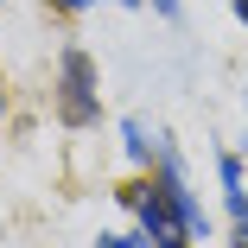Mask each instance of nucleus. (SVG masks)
<instances>
[{
    "instance_id": "5",
    "label": "nucleus",
    "mask_w": 248,
    "mask_h": 248,
    "mask_svg": "<svg viewBox=\"0 0 248 248\" xmlns=\"http://www.w3.org/2000/svg\"><path fill=\"white\" fill-rule=\"evenodd\" d=\"M95 248H146V235H127V229H102Z\"/></svg>"
},
{
    "instance_id": "8",
    "label": "nucleus",
    "mask_w": 248,
    "mask_h": 248,
    "mask_svg": "<svg viewBox=\"0 0 248 248\" xmlns=\"http://www.w3.org/2000/svg\"><path fill=\"white\" fill-rule=\"evenodd\" d=\"M58 7H70V13H89V7H95V0H58Z\"/></svg>"
},
{
    "instance_id": "11",
    "label": "nucleus",
    "mask_w": 248,
    "mask_h": 248,
    "mask_svg": "<svg viewBox=\"0 0 248 248\" xmlns=\"http://www.w3.org/2000/svg\"><path fill=\"white\" fill-rule=\"evenodd\" d=\"M121 7H140V0H121Z\"/></svg>"
},
{
    "instance_id": "4",
    "label": "nucleus",
    "mask_w": 248,
    "mask_h": 248,
    "mask_svg": "<svg viewBox=\"0 0 248 248\" xmlns=\"http://www.w3.org/2000/svg\"><path fill=\"white\" fill-rule=\"evenodd\" d=\"M121 153H127L134 166H146V159H153V153H159V140H153V134H146V121H134V115L121 121Z\"/></svg>"
},
{
    "instance_id": "7",
    "label": "nucleus",
    "mask_w": 248,
    "mask_h": 248,
    "mask_svg": "<svg viewBox=\"0 0 248 248\" xmlns=\"http://www.w3.org/2000/svg\"><path fill=\"white\" fill-rule=\"evenodd\" d=\"M229 248H248V223H235V229H229Z\"/></svg>"
},
{
    "instance_id": "9",
    "label": "nucleus",
    "mask_w": 248,
    "mask_h": 248,
    "mask_svg": "<svg viewBox=\"0 0 248 248\" xmlns=\"http://www.w3.org/2000/svg\"><path fill=\"white\" fill-rule=\"evenodd\" d=\"M235 19H242V26H248V0H235Z\"/></svg>"
},
{
    "instance_id": "2",
    "label": "nucleus",
    "mask_w": 248,
    "mask_h": 248,
    "mask_svg": "<svg viewBox=\"0 0 248 248\" xmlns=\"http://www.w3.org/2000/svg\"><path fill=\"white\" fill-rule=\"evenodd\" d=\"M58 115H64V127H89L102 115V70L83 45H64V58H58Z\"/></svg>"
},
{
    "instance_id": "1",
    "label": "nucleus",
    "mask_w": 248,
    "mask_h": 248,
    "mask_svg": "<svg viewBox=\"0 0 248 248\" xmlns=\"http://www.w3.org/2000/svg\"><path fill=\"white\" fill-rule=\"evenodd\" d=\"M121 204L140 217L146 248H191V242H197V229L185 223V210L166 197V185H159V178H153V185H127V191H121Z\"/></svg>"
},
{
    "instance_id": "3",
    "label": "nucleus",
    "mask_w": 248,
    "mask_h": 248,
    "mask_svg": "<svg viewBox=\"0 0 248 248\" xmlns=\"http://www.w3.org/2000/svg\"><path fill=\"white\" fill-rule=\"evenodd\" d=\"M217 172H223V204H229V223H248V172L235 153H217Z\"/></svg>"
},
{
    "instance_id": "6",
    "label": "nucleus",
    "mask_w": 248,
    "mask_h": 248,
    "mask_svg": "<svg viewBox=\"0 0 248 248\" xmlns=\"http://www.w3.org/2000/svg\"><path fill=\"white\" fill-rule=\"evenodd\" d=\"M153 13H159V19H178V13H185V0H153Z\"/></svg>"
},
{
    "instance_id": "10",
    "label": "nucleus",
    "mask_w": 248,
    "mask_h": 248,
    "mask_svg": "<svg viewBox=\"0 0 248 248\" xmlns=\"http://www.w3.org/2000/svg\"><path fill=\"white\" fill-rule=\"evenodd\" d=\"M0 121H7V89H0Z\"/></svg>"
}]
</instances>
